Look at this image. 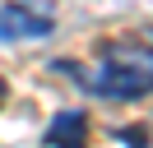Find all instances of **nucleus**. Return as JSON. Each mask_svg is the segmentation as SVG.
I'll return each instance as SVG.
<instances>
[{"label": "nucleus", "instance_id": "2", "mask_svg": "<svg viewBox=\"0 0 153 148\" xmlns=\"http://www.w3.org/2000/svg\"><path fill=\"white\" fill-rule=\"evenodd\" d=\"M42 37H51V18H37L19 5L0 9V42H42Z\"/></svg>", "mask_w": 153, "mask_h": 148}, {"label": "nucleus", "instance_id": "1", "mask_svg": "<svg viewBox=\"0 0 153 148\" xmlns=\"http://www.w3.org/2000/svg\"><path fill=\"white\" fill-rule=\"evenodd\" d=\"M56 74H70L74 83H84L88 92L111 102H134L153 92V42H139V37H107L97 46V65L93 70H79L74 60H56L51 65Z\"/></svg>", "mask_w": 153, "mask_h": 148}, {"label": "nucleus", "instance_id": "6", "mask_svg": "<svg viewBox=\"0 0 153 148\" xmlns=\"http://www.w3.org/2000/svg\"><path fill=\"white\" fill-rule=\"evenodd\" d=\"M0 102H5V79H0Z\"/></svg>", "mask_w": 153, "mask_h": 148}, {"label": "nucleus", "instance_id": "3", "mask_svg": "<svg viewBox=\"0 0 153 148\" xmlns=\"http://www.w3.org/2000/svg\"><path fill=\"white\" fill-rule=\"evenodd\" d=\"M47 148H88V116L74 107L56 111L47 125Z\"/></svg>", "mask_w": 153, "mask_h": 148}, {"label": "nucleus", "instance_id": "4", "mask_svg": "<svg viewBox=\"0 0 153 148\" xmlns=\"http://www.w3.org/2000/svg\"><path fill=\"white\" fill-rule=\"evenodd\" d=\"M116 139H121V144H130V148H144V144H149V134H144V130H130V125L116 130Z\"/></svg>", "mask_w": 153, "mask_h": 148}, {"label": "nucleus", "instance_id": "5", "mask_svg": "<svg viewBox=\"0 0 153 148\" xmlns=\"http://www.w3.org/2000/svg\"><path fill=\"white\" fill-rule=\"evenodd\" d=\"M14 5H19V9H28V14H37V18H51V9H56L51 0H14Z\"/></svg>", "mask_w": 153, "mask_h": 148}]
</instances>
